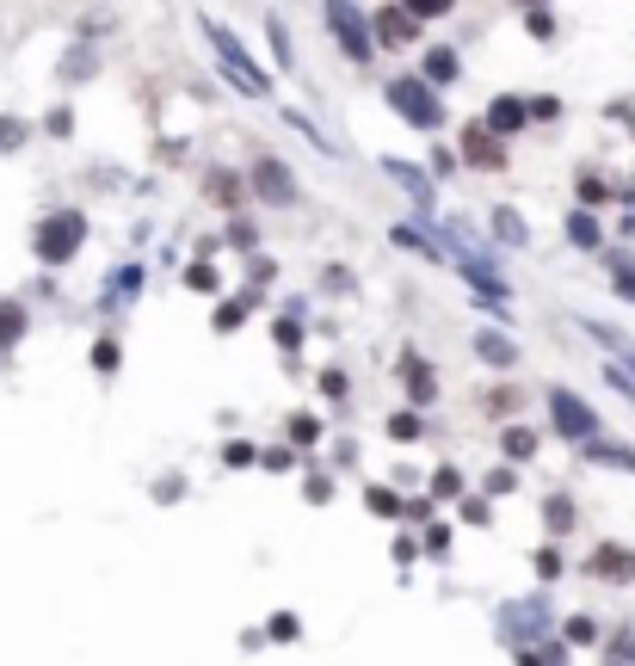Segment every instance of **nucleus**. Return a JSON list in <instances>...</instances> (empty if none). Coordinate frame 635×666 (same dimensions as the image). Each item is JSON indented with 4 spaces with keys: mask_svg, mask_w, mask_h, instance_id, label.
Segmentation results:
<instances>
[{
    "mask_svg": "<svg viewBox=\"0 0 635 666\" xmlns=\"http://www.w3.org/2000/svg\"><path fill=\"white\" fill-rule=\"evenodd\" d=\"M388 106L402 111L407 124H419V130L445 124V106H438V94H433V87H426V80H414V75L388 80Z\"/></svg>",
    "mask_w": 635,
    "mask_h": 666,
    "instance_id": "1",
    "label": "nucleus"
},
{
    "mask_svg": "<svg viewBox=\"0 0 635 666\" xmlns=\"http://www.w3.org/2000/svg\"><path fill=\"white\" fill-rule=\"evenodd\" d=\"M210 50H217V63L229 68V80L241 87V94H253V99H260V94H272V80H265V68H260V63H248V50L234 44V37L222 32V25H210Z\"/></svg>",
    "mask_w": 635,
    "mask_h": 666,
    "instance_id": "2",
    "label": "nucleus"
},
{
    "mask_svg": "<svg viewBox=\"0 0 635 666\" xmlns=\"http://www.w3.org/2000/svg\"><path fill=\"white\" fill-rule=\"evenodd\" d=\"M549 419H556V433L573 438V445H592V438H599V414H592L573 389H549Z\"/></svg>",
    "mask_w": 635,
    "mask_h": 666,
    "instance_id": "3",
    "label": "nucleus"
},
{
    "mask_svg": "<svg viewBox=\"0 0 635 666\" xmlns=\"http://www.w3.org/2000/svg\"><path fill=\"white\" fill-rule=\"evenodd\" d=\"M80 234H87V217H80V210H63V217H50L44 229H37V260H44V265L75 260V253H80Z\"/></svg>",
    "mask_w": 635,
    "mask_h": 666,
    "instance_id": "4",
    "label": "nucleus"
},
{
    "mask_svg": "<svg viewBox=\"0 0 635 666\" xmlns=\"http://www.w3.org/2000/svg\"><path fill=\"white\" fill-rule=\"evenodd\" d=\"M253 192H260L265 204H296V173L284 167L278 155H260L253 161Z\"/></svg>",
    "mask_w": 635,
    "mask_h": 666,
    "instance_id": "5",
    "label": "nucleus"
},
{
    "mask_svg": "<svg viewBox=\"0 0 635 666\" xmlns=\"http://www.w3.org/2000/svg\"><path fill=\"white\" fill-rule=\"evenodd\" d=\"M327 25H333V37H340V50L346 56H358V63H364V56H371V25H364V19L352 13V7H333V13H327Z\"/></svg>",
    "mask_w": 635,
    "mask_h": 666,
    "instance_id": "6",
    "label": "nucleus"
},
{
    "mask_svg": "<svg viewBox=\"0 0 635 666\" xmlns=\"http://www.w3.org/2000/svg\"><path fill=\"white\" fill-rule=\"evenodd\" d=\"M376 44H383V50H407V44H414V13H407V7H383V13H376Z\"/></svg>",
    "mask_w": 635,
    "mask_h": 666,
    "instance_id": "7",
    "label": "nucleus"
},
{
    "mask_svg": "<svg viewBox=\"0 0 635 666\" xmlns=\"http://www.w3.org/2000/svg\"><path fill=\"white\" fill-rule=\"evenodd\" d=\"M463 155H469V167H488V173L506 167V149H500L488 130H469V137H463Z\"/></svg>",
    "mask_w": 635,
    "mask_h": 666,
    "instance_id": "8",
    "label": "nucleus"
},
{
    "mask_svg": "<svg viewBox=\"0 0 635 666\" xmlns=\"http://www.w3.org/2000/svg\"><path fill=\"white\" fill-rule=\"evenodd\" d=\"M204 198L222 204V210H241V179H234L229 167H210L204 173Z\"/></svg>",
    "mask_w": 635,
    "mask_h": 666,
    "instance_id": "9",
    "label": "nucleus"
},
{
    "mask_svg": "<svg viewBox=\"0 0 635 666\" xmlns=\"http://www.w3.org/2000/svg\"><path fill=\"white\" fill-rule=\"evenodd\" d=\"M402 376H407V395H414V402H438V383H433V371H426L419 352L402 358Z\"/></svg>",
    "mask_w": 635,
    "mask_h": 666,
    "instance_id": "10",
    "label": "nucleus"
},
{
    "mask_svg": "<svg viewBox=\"0 0 635 666\" xmlns=\"http://www.w3.org/2000/svg\"><path fill=\"white\" fill-rule=\"evenodd\" d=\"M592 574H611V580H629V574H635V556H629V549H592Z\"/></svg>",
    "mask_w": 635,
    "mask_h": 666,
    "instance_id": "11",
    "label": "nucleus"
},
{
    "mask_svg": "<svg viewBox=\"0 0 635 666\" xmlns=\"http://www.w3.org/2000/svg\"><path fill=\"white\" fill-rule=\"evenodd\" d=\"M19 334H25V309H19L13 296H0V352H7Z\"/></svg>",
    "mask_w": 635,
    "mask_h": 666,
    "instance_id": "12",
    "label": "nucleus"
},
{
    "mask_svg": "<svg viewBox=\"0 0 635 666\" xmlns=\"http://www.w3.org/2000/svg\"><path fill=\"white\" fill-rule=\"evenodd\" d=\"M475 352L488 358V364H512V358H518V346H512L506 334H481V340H475Z\"/></svg>",
    "mask_w": 635,
    "mask_h": 666,
    "instance_id": "13",
    "label": "nucleus"
},
{
    "mask_svg": "<svg viewBox=\"0 0 635 666\" xmlns=\"http://www.w3.org/2000/svg\"><path fill=\"white\" fill-rule=\"evenodd\" d=\"M488 124H494V130H518V124H525V106H518V99H494Z\"/></svg>",
    "mask_w": 635,
    "mask_h": 666,
    "instance_id": "14",
    "label": "nucleus"
},
{
    "mask_svg": "<svg viewBox=\"0 0 635 666\" xmlns=\"http://www.w3.org/2000/svg\"><path fill=\"white\" fill-rule=\"evenodd\" d=\"M388 173H395V179H407V192H414L419 204L433 198V192H426V173H414V167H402V161H388Z\"/></svg>",
    "mask_w": 635,
    "mask_h": 666,
    "instance_id": "15",
    "label": "nucleus"
},
{
    "mask_svg": "<svg viewBox=\"0 0 635 666\" xmlns=\"http://www.w3.org/2000/svg\"><path fill=\"white\" fill-rule=\"evenodd\" d=\"M500 445H506L512 457H530V450H537V433H525V426H512V433L500 438Z\"/></svg>",
    "mask_w": 635,
    "mask_h": 666,
    "instance_id": "16",
    "label": "nucleus"
},
{
    "mask_svg": "<svg viewBox=\"0 0 635 666\" xmlns=\"http://www.w3.org/2000/svg\"><path fill=\"white\" fill-rule=\"evenodd\" d=\"M426 75H433V80H450V75H457V56H450V50H433V56H426Z\"/></svg>",
    "mask_w": 635,
    "mask_h": 666,
    "instance_id": "17",
    "label": "nucleus"
},
{
    "mask_svg": "<svg viewBox=\"0 0 635 666\" xmlns=\"http://www.w3.org/2000/svg\"><path fill=\"white\" fill-rule=\"evenodd\" d=\"M568 234L580 241V248H599V222H592V217H573V222H568Z\"/></svg>",
    "mask_w": 635,
    "mask_h": 666,
    "instance_id": "18",
    "label": "nucleus"
},
{
    "mask_svg": "<svg viewBox=\"0 0 635 666\" xmlns=\"http://www.w3.org/2000/svg\"><path fill=\"white\" fill-rule=\"evenodd\" d=\"M388 438H402V445H414V438H419V419H414V414H395V419H388Z\"/></svg>",
    "mask_w": 635,
    "mask_h": 666,
    "instance_id": "19",
    "label": "nucleus"
},
{
    "mask_svg": "<svg viewBox=\"0 0 635 666\" xmlns=\"http://www.w3.org/2000/svg\"><path fill=\"white\" fill-rule=\"evenodd\" d=\"M19 142H25V124H19V118H0V155L19 149Z\"/></svg>",
    "mask_w": 635,
    "mask_h": 666,
    "instance_id": "20",
    "label": "nucleus"
},
{
    "mask_svg": "<svg viewBox=\"0 0 635 666\" xmlns=\"http://www.w3.org/2000/svg\"><path fill=\"white\" fill-rule=\"evenodd\" d=\"M291 438H296V445H315V438H321V426H315L309 414H296L291 419Z\"/></svg>",
    "mask_w": 635,
    "mask_h": 666,
    "instance_id": "21",
    "label": "nucleus"
},
{
    "mask_svg": "<svg viewBox=\"0 0 635 666\" xmlns=\"http://www.w3.org/2000/svg\"><path fill=\"white\" fill-rule=\"evenodd\" d=\"M494 229H500V234H506L512 248H518V241H525V222L512 217V210H500V217H494Z\"/></svg>",
    "mask_w": 635,
    "mask_h": 666,
    "instance_id": "22",
    "label": "nucleus"
},
{
    "mask_svg": "<svg viewBox=\"0 0 635 666\" xmlns=\"http://www.w3.org/2000/svg\"><path fill=\"white\" fill-rule=\"evenodd\" d=\"M186 284H191V291H217V272H210V265H191Z\"/></svg>",
    "mask_w": 635,
    "mask_h": 666,
    "instance_id": "23",
    "label": "nucleus"
},
{
    "mask_svg": "<svg viewBox=\"0 0 635 666\" xmlns=\"http://www.w3.org/2000/svg\"><path fill=\"white\" fill-rule=\"evenodd\" d=\"M457 488H463V481H457V469H438V481H433V494H438V500H450V494H457Z\"/></svg>",
    "mask_w": 635,
    "mask_h": 666,
    "instance_id": "24",
    "label": "nucleus"
},
{
    "mask_svg": "<svg viewBox=\"0 0 635 666\" xmlns=\"http://www.w3.org/2000/svg\"><path fill=\"white\" fill-rule=\"evenodd\" d=\"M604 198H611V192H604L599 179H592V173H587V179H580V204H604Z\"/></svg>",
    "mask_w": 635,
    "mask_h": 666,
    "instance_id": "25",
    "label": "nucleus"
},
{
    "mask_svg": "<svg viewBox=\"0 0 635 666\" xmlns=\"http://www.w3.org/2000/svg\"><path fill=\"white\" fill-rule=\"evenodd\" d=\"M512 488H518V481H512V469H494V476H488V494H512Z\"/></svg>",
    "mask_w": 635,
    "mask_h": 666,
    "instance_id": "26",
    "label": "nucleus"
},
{
    "mask_svg": "<svg viewBox=\"0 0 635 666\" xmlns=\"http://www.w3.org/2000/svg\"><path fill=\"white\" fill-rule=\"evenodd\" d=\"M94 364L99 371H118V346H94Z\"/></svg>",
    "mask_w": 635,
    "mask_h": 666,
    "instance_id": "27",
    "label": "nucleus"
},
{
    "mask_svg": "<svg viewBox=\"0 0 635 666\" xmlns=\"http://www.w3.org/2000/svg\"><path fill=\"white\" fill-rule=\"evenodd\" d=\"M568 642H592V618H573L568 623Z\"/></svg>",
    "mask_w": 635,
    "mask_h": 666,
    "instance_id": "28",
    "label": "nucleus"
}]
</instances>
